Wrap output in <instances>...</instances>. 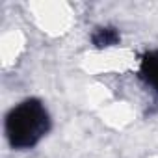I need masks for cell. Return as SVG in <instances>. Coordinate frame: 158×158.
Segmentation results:
<instances>
[{
	"instance_id": "3957f363",
	"label": "cell",
	"mask_w": 158,
	"mask_h": 158,
	"mask_svg": "<svg viewBox=\"0 0 158 158\" xmlns=\"http://www.w3.org/2000/svg\"><path fill=\"white\" fill-rule=\"evenodd\" d=\"M91 41L97 48H108V47H114L119 43V32L114 26H101L95 30Z\"/></svg>"
},
{
	"instance_id": "7a4b0ae2",
	"label": "cell",
	"mask_w": 158,
	"mask_h": 158,
	"mask_svg": "<svg viewBox=\"0 0 158 158\" xmlns=\"http://www.w3.org/2000/svg\"><path fill=\"white\" fill-rule=\"evenodd\" d=\"M139 76L158 93V50L147 52L139 65Z\"/></svg>"
},
{
	"instance_id": "6da1fadb",
	"label": "cell",
	"mask_w": 158,
	"mask_h": 158,
	"mask_svg": "<svg viewBox=\"0 0 158 158\" xmlns=\"http://www.w3.org/2000/svg\"><path fill=\"white\" fill-rule=\"evenodd\" d=\"M50 127L48 114L41 101L26 99L6 115V138L13 149H32Z\"/></svg>"
}]
</instances>
